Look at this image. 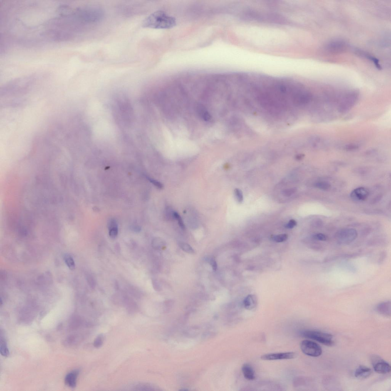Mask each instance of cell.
<instances>
[{
	"label": "cell",
	"instance_id": "cell-14",
	"mask_svg": "<svg viewBox=\"0 0 391 391\" xmlns=\"http://www.w3.org/2000/svg\"><path fill=\"white\" fill-rule=\"evenodd\" d=\"M242 373L244 378L249 380H253L255 379L254 370L249 364H244L242 367Z\"/></svg>",
	"mask_w": 391,
	"mask_h": 391
},
{
	"label": "cell",
	"instance_id": "cell-28",
	"mask_svg": "<svg viewBox=\"0 0 391 391\" xmlns=\"http://www.w3.org/2000/svg\"><path fill=\"white\" fill-rule=\"evenodd\" d=\"M209 263L212 266L213 270L214 271H216L217 269V265L215 260L213 258H211L209 260Z\"/></svg>",
	"mask_w": 391,
	"mask_h": 391
},
{
	"label": "cell",
	"instance_id": "cell-16",
	"mask_svg": "<svg viewBox=\"0 0 391 391\" xmlns=\"http://www.w3.org/2000/svg\"><path fill=\"white\" fill-rule=\"evenodd\" d=\"M0 352L1 355L4 357H7L9 355V350H8L6 340L4 338L1 337V342H0Z\"/></svg>",
	"mask_w": 391,
	"mask_h": 391
},
{
	"label": "cell",
	"instance_id": "cell-4",
	"mask_svg": "<svg viewBox=\"0 0 391 391\" xmlns=\"http://www.w3.org/2000/svg\"><path fill=\"white\" fill-rule=\"evenodd\" d=\"M357 233L356 230L353 229H342L337 232L336 238L339 243L343 244H348L356 239Z\"/></svg>",
	"mask_w": 391,
	"mask_h": 391
},
{
	"label": "cell",
	"instance_id": "cell-24",
	"mask_svg": "<svg viewBox=\"0 0 391 391\" xmlns=\"http://www.w3.org/2000/svg\"><path fill=\"white\" fill-rule=\"evenodd\" d=\"M297 189L296 188H291V189H285L282 191V194L286 197H289L291 196L294 193L296 192Z\"/></svg>",
	"mask_w": 391,
	"mask_h": 391
},
{
	"label": "cell",
	"instance_id": "cell-2",
	"mask_svg": "<svg viewBox=\"0 0 391 391\" xmlns=\"http://www.w3.org/2000/svg\"><path fill=\"white\" fill-rule=\"evenodd\" d=\"M301 335L305 338L316 341L328 346H331L334 344L332 340L333 336L330 334L315 330H305L301 332Z\"/></svg>",
	"mask_w": 391,
	"mask_h": 391
},
{
	"label": "cell",
	"instance_id": "cell-8",
	"mask_svg": "<svg viewBox=\"0 0 391 391\" xmlns=\"http://www.w3.org/2000/svg\"><path fill=\"white\" fill-rule=\"evenodd\" d=\"M369 195V192L367 189L363 187H359L354 189L350 194V197L354 201L361 202L365 201Z\"/></svg>",
	"mask_w": 391,
	"mask_h": 391
},
{
	"label": "cell",
	"instance_id": "cell-5",
	"mask_svg": "<svg viewBox=\"0 0 391 391\" xmlns=\"http://www.w3.org/2000/svg\"><path fill=\"white\" fill-rule=\"evenodd\" d=\"M358 97L357 92L352 91L347 94L341 103L339 111L342 113L348 111L355 105Z\"/></svg>",
	"mask_w": 391,
	"mask_h": 391
},
{
	"label": "cell",
	"instance_id": "cell-12",
	"mask_svg": "<svg viewBox=\"0 0 391 391\" xmlns=\"http://www.w3.org/2000/svg\"><path fill=\"white\" fill-rule=\"evenodd\" d=\"M257 302V298L255 295H249L244 299L243 305L246 309L252 310L256 308Z\"/></svg>",
	"mask_w": 391,
	"mask_h": 391
},
{
	"label": "cell",
	"instance_id": "cell-23",
	"mask_svg": "<svg viewBox=\"0 0 391 391\" xmlns=\"http://www.w3.org/2000/svg\"><path fill=\"white\" fill-rule=\"evenodd\" d=\"M312 237L314 240L320 241H326L328 240L327 236L321 233L313 235Z\"/></svg>",
	"mask_w": 391,
	"mask_h": 391
},
{
	"label": "cell",
	"instance_id": "cell-26",
	"mask_svg": "<svg viewBox=\"0 0 391 391\" xmlns=\"http://www.w3.org/2000/svg\"><path fill=\"white\" fill-rule=\"evenodd\" d=\"M147 179H148L151 183H152V184H153L154 186L157 187L158 189H162L163 187V184H161V183L158 182V181L155 180V179H153L151 178L150 177H147Z\"/></svg>",
	"mask_w": 391,
	"mask_h": 391
},
{
	"label": "cell",
	"instance_id": "cell-10",
	"mask_svg": "<svg viewBox=\"0 0 391 391\" xmlns=\"http://www.w3.org/2000/svg\"><path fill=\"white\" fill-rule=\"evenodd\" d=\"M372 373L371 369L364 365H360L356 370L355 376L359 379H365L370 377Z\"/></svg>",
	"mask_w": 391,
	"mask_h": 391
},
{
	"label": "cell",
	"instance_id": "cell-17",
	"mask_svg": "<svg viewBox=\"0 0 391 391\" xmlns=\"http://www.w3.org/2000/svg\"><path fill=\"white\" fill-rule=\"evenodd\" d=\"M64 260L67 266L70 269L73 270L75 268V263L73 259L71 256L68 254H66L64 256Z\"/></svg>",
	"mask_w": 391,
	"mask_h": 391
},
{
	"label": "cell",
	"instance_id": "cell-1",
	"mask_svg": "<svg viewBox=\"0 0 391 391\" xmlns=\"http://www.w3.org/2000/svg\"><path fill=\"white\" fill-rule=\"evenodd\" d=\"M177 24L175 18L167 15L165 12L157 11L146 18L142 23L143 27L156 29H166L174 27Z\"/></svg>",
	"mask_w": 391,
	"mask_h": 391
},
{
	"label": "cell",
	"instance_id": "cell-33",
	"mask_svg": "<svg viewBox=\"0 0 391 391\" xmlns=\"http://www.w3.org/2000/svg\"><path fill=\"white\" fill-rule=\"evenodd\" d=\"M13 224H16V223H13Z\"/></svg>",
	"mask_w": 391,
	"mask_h": 391
},
{
	"label": "cell",
	"instance_id": "cell-18",
	"mask_svg": "<svg viewBox=\"0 0 391 391\" xmlns=\"http://www.w3.org/2000/svg\"><path fill=\"white\" fill-rule=\"evenodd\" d=\"M315 188L321 190H326L330 189V184L325 182H319L315 183L314 184Z\"/></svg>",
	"mask_w": 391,
	"mask_h": 391
},
{
	"label": "cell",
	"instance_id": "cell-3",
	"mask_svg": "<svg viewBox=\"0 0 391 391\" xmlns=\"http://www.w3.org/2000/svg\"><path fill=\"white\" fill-rule=\"evenodd\" d=\"M300 348L303 353L309 356L318 357L323 353L321 347L318 344L310 340L302 341L300 344Z\"/></svg>",
	"mask_w": 391,
	"mask_h": 391
},
{
	"label": "cell",
	"instance_id": "cell-9",
	"mask_svg": "<svg viewBox=\"0 0 391 391\" xmlns=\"http://www.w3.org/2000/svg\"><path fill=\"white\" fill-rule=\"evenodd\" d=\"M346 43L342 40H337L332 42L328 46V49L332 52H340L343 51L346 48Z\"/></svg>",
	"mask_w": 391,
	"mask_h": 391
},
{
	"label": "cell",
	"instance_id": "cell-29",
	"mask_svg": "<svg viewBox=\"0 0 391 391\" xmlns=\"http://www.w3.org/2000/svg\"><path fill=\"white\" fill-rule=\"evenodd\" d=\"M359 148L358 145H350L347 146L346 149L349 151L355 150Z\"/></svg>",
	"mask_w": 391,
	"mask_h": 391
},
{
	"label": "cell",
	"instance_id": "cell-32",
	"mask_svg": "<svg viewBox=\"0 0 391 391\" xmlns=\"http://www.w3.org/2000/svg\"><path fill=\"white\" fill-rule=\"evenodd\" d=\"M3 218H4V219H7V218H5V217ZM16 220H18V219H16ZM22 221H24V220H22ZM40 222H41V221H40Z\"/></svg>",
	"mask_w": 391,
	"mask_h": 391
},
{
	"label": "cell",
	"instance_id": "cell-11",
	"mask_svg": "<svg viewBox=\"0 0 391 391\" xmlns=\"http://www.w3.org/2000/svg\"><path fill=\"white\" fill-rule=\"evenodd\" d=\"M78 374L79 371L77 370H73L69 373L65 377V384L72 388L76 387L77 379Z\"/></svg>",
	"mask_w": 391,
	"mask_h": 391
},
{
	"label": "cell",
	"instance_id": "cell-27",
	"mask_svg": "<svg viewBox=\"0 0 391 391\" xmlns=\"http://www.w3.org/2000/svg\"><path fill=\"white\" fill-rule=\"evenodd\" d=\"M297 225L296 221L295 220L291 219L285 226V228L288 229H293Z\"/></svg>",
	"mask_w": 391,
	"mask_h": 391
},
{
	"label": "cell",
	"instance_id": "cell-15",
	"mask_svg": "<svg viewBox=\"0 0 391 391\" xmlns=\"http://www.w3.org/2000/svg\"><path fill=\"white\" fill-rule=\"evenodd\" d=\"M109 235L112 239H115L118 234V224L114 219H111L108 223Z\"/></svg>",
	"mask_w": 391,
	"mask_h": 391
},
{
	"label": "cell",
	"instance_id": "cell-13",
	"mask_svg": "<svg viewBox=\"0 0 391 391\" xmlns=\"http://www.w3.org/2000/svg\"><path fill=\"white\" fill-rule=\"evenodd\" d=\"M377 311L387 317L391 316V302L387 301L379 304L377 307Z\"/></svg>",
	"mask_w": 391,
	"mask_h": 391
},
{
	"label": "cell",
	"instance_id": "cell-22",
	"mask_svg": "<svg viewBox=\"0 0 391 391\" xmlns=\"http://www.w3.org/2000/svg\"><path fill=\"white\" fill-rule=\"evenodd\" d=\"M174 219L177 220L179 226L183 229H185V226H184V223L183 222L182 218L179 216L178 213L176 212V211H174Z\"/></svg>",
	"mask_w": 391,
	"mask_h": 391
},
{
	"label": "cell",
	"instance_id": "cell-20",
	"mask_svg": "<svg viewBox=\"0 0 391 391\" xmlns=\"http://www.w3.org/2000/svg\"><path fill=\"white\" fill-rule=\"evenodd\" d=\"M179 245L183 250L185 251L186 253L193 254V253L194 252L193 249L191 247L190 245L187 244V243H179Z\"/></svg>",
	"mask_w": 391,
	"mask_h": 391
},
{
	"label": "cell",
	"instance_id": "cell-7",
	"mask_svg": "<svg viewBox=\"0 0 391 391\" xmlns=\"http://www.w3.org/2000/svg\"><path fill=\"white\" fill-rule=\"evenodd\" d=\"M296 356V353L290 352L266 354L261 356V358L266 361L290 360L294 358Z\"/></svg>",
	"mask_w": 391,
	"mask_h": 391
},
{
	"label": "cell",
	"instance_id": "cell-25",
	"mask_svg": "<svg viewBox=\"0 0 391 391\" xmlns=\"http://www.w3.org/2000/svg\"><path fill=\"white\" fill-rule=\"evenodd\" d=\"M103 341V337L102 335H100L95 339L94 342V345L96 348H99L101 347Z\"/></svg>",
	"mask_w": 391,
	"mask_h": 391
},
{
	"label": "cell",
	"instance_id": "cell-6",
	"mask_svg": "<svg viewBox=\"0 0 391 391\" xmlns=\"http://www.w3.org/2000/svg\"><path fill=\"white\" fill-rule=\"evenodd\" d=\"M372 361L374 370L377 373L385 374L391 371L390 365L379 357H373Z\"/></svg>",
	"mask_w": 391,
	"mask_h": 391
},
{
	"label": "cell",
	"instance_id": "cell-31",
	"mask_svg": "<svg viewBox=\"0 0 391 391\" xmlns=\"http://www.w3.org/2000/svg\"><path fill=\"white\" fill-rule=\"evenodd\" d=\"M303 155H298V156H297L296 157V159H297V160H301V159H303Z\"/></svg>",
	"mask_w": 391,
	"mask_h": 391
},
{
	"label": "cell",
	"instance_id": "cell-21",
	"mask_svg": "<svg viewBox=\"0 0 391 391\" xmlns=\"http://www.w3.org/2000/svg\"><path fill=\"white\" fill-rule=\"evenodd\" d=\"M235 196L238 202L240 203H242L243 201V196L242 191L238 189H236L234 191Z\"/></svg>",
	"mask_w": 391,
	"mask_h": 391
},
{
	"label": "cell",
	"instance_id": "cell-30",
	"mask_svg": "<svg viewBox=\"0 0 391 391\" xmlns=\"http://www.w3.org/2000/svg\"><path fill=\"white\" fill-rule=\"evenodd\" d=\"M385 256H386V254L385 253H382V255H381V257L380 258V259H379V263L381 262V263H382V262H383V261H384V259H385Z\"/></svg>",
	"mask_w": 391,
	"mask_h": 391
},
{
	"label": "cell",
	"instance_id": "cell-19",
	"mask_svg": "<svg viewBox=\"0 0 391 391\" xmlns=\"http://www.w3.org/2000/svg\"><path fill=\"white\" fill-rule=\"evenodd\" d=\"M288 235L286 234H280L273 236L272 239L273 241L277 243L284 242L288 239Z\"/></svg>",
	"mask_w": 391,
	"mask_h": 391
}]
</instances>
